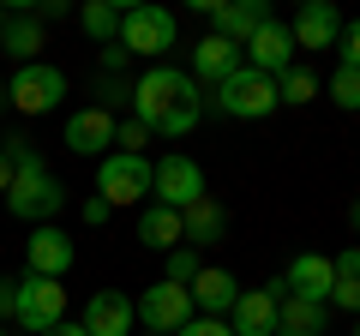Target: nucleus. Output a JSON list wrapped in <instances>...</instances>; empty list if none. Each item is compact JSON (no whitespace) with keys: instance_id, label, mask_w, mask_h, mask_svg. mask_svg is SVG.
Masks as SVG:
<instances>
[{"instance_id":"obj_1","label":"nucleus","mask_w":360,"mask_h":336,"mask_svg":"<svg viewBox=\"0 0 360 336\" xmlns=\"http://www.w3.org/2000/svg\"><path fill=\"white\" fill-rule=\"evenodd\" d=\"M132 120H144V127L162 132V138H180V132H193L198 120H205V96H198V84L186 72L150 66V72L132 84Z\"/></svg>"},{"instance_id":"obj_2","label":"nucleus","mask_w":360,"mask_h":336,"mask_svg":"<svg viewBox=\"0 0 360 336\" xmlns=\"http://www.w3.org/2000/svg\"><path fill=\"white\" fill-rule=\"evenodd\" d=\"M60 205H66V186L54 181L42 162H30V168H18L13 174V193H6V210H13L18 222H30V228H42V222H54L60 217Z\"/></svg>"},{"instance_id":"obj_3","label":"nucleus","mask_w":360,"mask_h":336,"mask_svg":"<svg viewBox=\"0 0 360 336\" xmlns=\"http://www.w3.org/2000/svg\"><path fill=\"white\" fill-rule=\"evenodd\" d=\"M156 186V162H144V156H127V150H108L103 168H96V198H108V205H139V198H150Z\"/></svg>"},{"instance_id":"obj_4","label":"nucleus","mask_w":360,"mask_h":336,"mask_svg":"<svg viewBox=\"0 0 360 336\" xmlns=\"http://www.w3.org/2000/svg\"><path fill=\"white\" fill-rule=\"evenodd\" d=\"M13 318L25 324L30 336H49L54 324H66V288L54 276H25L13 288Z\"/></svg>"},{"instance_id":"obj_5","label":"nucleus","mask_w":360,"mask_h":336,"mask_svg":"<svg viewBox=\"0 0 360 336\" xmlns=\"http://www.w3.org/2000/svg\"><path fill=\"white\" fill-rule=\"evenodd\" d=\"M276 78H264V72H252V66H240V72L229 78V84H217V108L229 120H264V115H276Z\"/></svg>"},{"instance_id":"obj_6","label":"nucleus","mask_w":360,"mask_h":336,"mask_svg":"<svg viewBox=\"0 0 360 336\" xmlns=\"http://www.w3.org/2000/svg\"><path fill=\"white\" fill-rule=\"evenodd\" d=\"M6 96H13L18 115H54V108L66 103V72L49 66V60H30V66H18V78L6 84Z\"/></svg>"},{"instance_id":"obj_7","label":"nucleus","mask_w":360,"mask_h":336,"mask_svg":"<svg viewBox=\"0 0 360 336\" xmlns=\"http://www.w3.org/2000/svg\"><path fill=\"white\" fill-rule=\"evenodd\" d=\"M120 49L144 54V60L168 54L174 49V13H168V6H127V13H120Z\"/></svg>"},{"instance_id":"obj_8","label":"nucleus","mask_w":360,"mask_h":336,"mask_svg":"<svg viewBox=\"0 0 360 336\" xmlns=\"http://www.w3.org/2000/svg\"><path fill=\"white\" fill-rule=\"evenodd\" d=\"M193 318H198L193 288H180V283H156V288H144V295H139V324H144V330H156V336H180Z\"/></svg>"},{"instance_id":"obj_9","label":"nucleus","mask_w":360,"mask_h":336,"mask_svg":"<svg viewBox=\"0 0 360 336\" xmlns=\"http://www.w3.org/2000/svg\"><path fill=\"white\" fill-rule=\"evenodd\" d=\"M150 198L156 205H168V210H186V205H198L205 198V168L193 162V156H162L156 162V186H150Z\"/></svg>"},{"instance_id":"obj_10","label":"nucleus","mask_w":360,"mask_h":336,"mask_svg":"<svg viewBox=\"0 0 360 336\" xmlns=\"http://www.w3.org/2000/svg\"><path fill=\"white\" fill-rule=\"evenodd\" d=\"M240 54H246V66H252V72H264V78H283L288 66H295V54H300V49H295V30H288L283 18H270V25L258 30V37L246 42Z\"/></svg>"},{"instance_id":"obj_11","label":"nucleus","mask_w":360,"mask_h":336,"mask_svg":"<svg viewBox=\"0 0 360 336\" xmlns=\"http://www.w3.org/2000/svg\"><path fill=\"white\" fill-rule=\"evenodd\" d=\"M139 318V300H127L120 288H96L84 300V336H132Z\"/></svg>"},{"instance_id":"obj_12","label":"nucleus","mask_w":360,"mask_h":336,"mask_svg":"<svg viewBox=\"0 0 360 336\" xmlns=\"http://www.w3.org/2000/svg\"><path fill=\"white\" fill-rule=\"evenodd\" d=\"M25 264H30V276H54V283H60V276L72 271V240H66L54 222H42L25 240Z\"/></svg>"},{"instance_id":"obj_13","label":"nucleus","mask_w":360,"mask_h":336,"mask_svg":"<svg viewBox=\"0 0 360 336\" xmlns=\"http://www.w3.org/2000/svg\"><path fill=\"white\" fill-rule=\"evenodd\" d=\"M276 306H283V295H276V283L270 288H240V300H234L229 312V330L234 336H276Z\"/></svg>"},{"instance_id":"obj_14","label":"nucleus","mask_w":360,"mask_h":336,"mask_svg":"<svg viewBox=\"0 0 360 336\" xmlns=\"http://www.w3.org/2000/svg\"><path fill=\"white\" fill-rule=\"evenodd\" d=\"M283 288H288L295 300H312V306H324V300H330V288H336V264L324 259V252H300V259L288 264Z\"/></svg>"},{"instance_id":"obj_15","label":"nucleus","mask_w":360,"mask_h":336,"mask_svg":"<svg viewBox=\"0 0 360 336\" xmlns=\"http://www.w3.org/2000/svg\"><path fill=\"white\" fill-rule=\"evenodd\" d=\"M115 127H120V120L108 115L103 103H96V108H78V115L66 120V150H72V156H103L108 144H115Z\"/></svg>"},{"instance_id":"obj_16","label":"nucleus","mask_w":360,"mask_h":336,"mask_svg":"<svg viewBox=\"0 0 360 336\" xmlns=\"http://www.w3.org/2000/svg\"><path fill=\"white\" fill-rule=\"evenodd\" d=\"M288 30H295V49H336L342 42V13H336L330 0H307Z\"/></svg>"},{"instance_id":"obj_17","label":"nucleus","mask_w":360,"mask_h":336,"mask_svg":"<svg viewBox=\"0 0 360 336\" xmlns=\"http://www.w3.org/2000/svg\"><path fill=\"white\" fill-rule=\"evenodd\" d=\"M210 18H217V37H229V42L246 49V42L270 25V6L264 0H229V6H210Z\"/></svg>"},{"instance_id":"obj_18","label":"nucleus","mask_w":360,"mask_h":336,"mask_svg":"<svg viewBox=\"0 0 360 336\" xmlns=\"http://www.w3.org/2000/svg\"><path fill=\"white\" fill-rule=\"evenodd\" d=\"M246 66V54H240V42H229V37H217V30H210L205 42H198L193 49V72L198 78H210V84H229L234 72H240Z\"/></svg>"},{"instance_id":"obj_19","label":"nucleus","mask_w":360,"mask_h":336,"mask_svg":"<svg viewBox=\"0 0 360 336\" xmlns=\"http://www.w3.org/2000/svg\"><path fill=\"white\" fill-rule=\"evenodd\" d=\"M234 300H240V283H234L229 271H217V264H205V271L193 276V306L205 312V318H229Z\"/></svg>"},{"instance_id":"obj_20","label":"nucleus","mask_w":360,"mask_h":336,"mask_svg":"<svg viewBox=\"0 0 360 336\" xmlns=\"http://www.w3.org/2000/svg\"><path fill=\"white\" fill-rule=\"evenodd\" d=\"M180 234H186V246H193V252H198V246H217L222 234H229V210H222L217 198L205 193L198 205L180 210Z\"/></svg>"},{"instance_id":"obj_21","label":"nucleus","mask_w":360,"mask_h":336,"mask_svg":"<svg viewBox=\"0 0 360 336\" xmlns=\"http://www.w3.org/2000/svg\"><path fill=\"white\" fill-rule=\"evenodd\" d=\"M139 240L150 246V252H174V246H186V234H180V210H168V205H144L139 210Z\"/></svg>"},{"instance_id":"obj_22","label":"nucleus","mask_w":360,"mask_h":336,"mask_svg":"<svg viewBox=\"0 0 360 336\" xmlns=\"http://www.w3.org/2000/svg\"><path fill=\"white\" fill-rule=\"evenodd\" d=\"M276 336H324V306L283 295V306H276Z\"/></svg>"},{"instance_id":"obj_23","label":"nucleus","mask_w":360,"mask_h":336,"mask_svg":"<svg viewBox=\"0 0 360 336\" xmlns=\"http://www.w3.org/2000/svg\"><path fill=\"white\" fill-rule=\"evenodd\" d=\"M0 49H6V54H13V60H37V54H42V25H37V18H6V37H0Z\"/></svg>"},{"instance_id":"obj_24","label":"nucleus","mask_w":360,"mask_h":336,"mask_svg":"<svg viewBox=\"0 0 360 336\" xmlns=\"http://www.w3.org/2000/svg\"><path fill=\"white\" fill-rule=\"evenodd\" d=\"M84 37H96L103 49H115L120 42V6H108V0H84Z\"/></svg>"},{"instance_id":"obj_25","label":"nucleus","mask_w":360,"mask_h":336,"mask_svg":"<svg viewBox=\"0 0 360 336\" xmlns=\"http://www.w3.org/2000/svg\"><path fill=\"white\" fill-rule=\"evenodd\" d=\"M276 96H283V103H312V96H319V78H312L307 72V66H288V72L283 78H276Z\"/></svg>"},{"instance_id":"obj_26","label":"nucleus","mask_w":360,"mask_h":336,"mask_svg":"<svg viewBox=\"0 0 360 336\" xmlns=\"http://www.w3.org/2000/svg\"><path fill=\"white\" fill-rule=\"evenodd\" d=\"M330 103L348 108V115L360 108V72H354V66H336V72H330Z\"/></svg>"},{"instance_id":"obj_27","label":"nucleus","mask_w":360,"mask_h":336,"mask_svg":"<svg viewBox=\"0 0 360 336\" xmlns=\"http://www.w3.org/2000/svg\"><path fill=\"white\" fill-rule=\"evenodd\" d=\"M205 271V264H198V252L193 246H174V252H168V276L162 283H180V288H193V276Z\"/></svg>"},{"instance_id":"obj_28","label":"nucleus","mask_w":360,"mask_h":336,"mask_svg":"<svg viewBox=\"0 0 360 336\" xmlns=\"http://www.w3.org/2000/svg\"><path fill=\"white\" fill-rule=\"evenodd\" d=\"M115 144L127 156H144V144H150V127H144V120H120L115 127Z\"/></svg>"},{"instance_id":"obj_29","label":"nucleus","mask_w":360,"mask_h":336,"mask_svg":"<svg viewBox=\"0 0 360 336\" xmlns=\"http://www.w3.org/2000/svg\"><path fill=\"white\" fill-rule=\"evenodd\" d=\"M336 49H342V66H354V72H360V18H354V25H342V42H336Z\"/></svg>"},{"instance_id":"obj_30","label":"nucleus","mask_w":360,"mask_h":336,"mask_svg":"<svg viewBox=\"0 0 360 336\" xmlns=\"http://www.w3.org/2000/svg\"><path fill=\"white\" fill-rule=\"evenodd\" d=\"M336 283H360V246H348V252H336Z\"/></svg>"},{"instance_id":"obj_31","label":"nucleus","mask_w":360,"mask_h":336,"mask_svg":"<svg viewBox=\"0 0 360 336\" xmlns=\"http://www.w3.org/2000/svg\"><path fill=\"white\" fill-rule=\"evenodd\" d=\"M330 306H342V312H354V318H360V283H336L330 288Z\"/></svg>"},{"instance_id":"obj_32","label":"nucleus","mask_w":360,"mask_h":336,"mask_svg":"<svg viewBox=\"0 0 360 336\" xmlns=\"http://www.w3.org/2000/svg\"><path fill=\"white\" fill-rule=\"evenodd\" d=\"M180 336H234V330H229V318H193Z\"/></svg>"},{"instance_id":"obj_33","label":"nucleus","mask_w":360,"mask_h":336,"mask_svg":"<svg viewBox=\"0 0 360 336\" xmlns=\"http://www.w3.org/2000/svg\"><path fill=\"white\" fill-rule=\"evenodd\" d=\"M115 217V205H108V198H84V222L90 228H96V222H108Z\"/></svg>"},{"instance_id":"obj_34","label":"nucleus","mask_w":360,"mask_h":336,"mask_svg":"<svg viewBox=\"0 0 360 336\" xmlns=\"http://www.w3.org/2000/svg\"><path fill=\"white\" fill-rule=\"evenodd\" d=\"M13 174H18V168H13V162H6V150H0V198L13 193Z\"/></svg>"},{"instance_id":"obj_35","label":"nucleus","mask_w":360,"mask_h":336,"mask_svg":"<svg viewBox=\"0 0 360 336\" xmlns=\"http://www.w3.org/2000/svg\"><path fill=\"white\" fill-rule=\"evenodd\" d=\"M13 288L18 283H0V312H13Z\"/></svg>"},{"instance_id":"obj_36","label":"nucleus","mask_w":360,"mask_h":336,"mask_svg":"<svg viewBox=\"0 0 360 336\" xmlns=\"http://www.w3.org/2000/svg\"><path fill=\"white\" fill-rule=\"evenodd\" d=\"M49 336H84V324H54Z\"/></svg>"},{"instance_id":"obj_37","label":"nucleus","mask_w":360,"mask_h":336,"mask_svg":"<svg viewBox=\"0 0 360 336\" xmlns=\"http://www.w3.org/2000/svg\"><path fill=\"white\" fill-rule=\"evenodd\" d=\"M0 37H6V6H0Z\"/></svg>"},{"instance_id":"obj_38","label":"nucleus","mask_w":360,"mask_h":336,"mask_svg":"<svg viewBox=\"0 0 360 336\" xmlns=\"http://www.w3.org/2000/svg\"><path fill=\"white\" fill-rule=\"evenodd\" d=\"M0 103H13V96H6V84H0Z\"/></svg>"},{"instance_id":"obj_39","label":"nucleus","mask_w":360,"mask_h":336,"mask_svg":"<svg viewBox=\"0 0 360 336\" xmlns=\"http://www.w3.org/2000/svg\"><path fill=\"white\" fill-rule=\"evenodd\" d=\"M354 228H360V205H354Z\"/></svg>"},{"instance_id":"obj_40","label":"nucleus","mask_w":360,"mask_h":336,"mask_svg":"<svg viewBox=\"0 0 360 336\" xmlns=\"http://www.w3.org/2000/svg\"><path fill=\"white\" fill-rule=\"evenodd\" d=\"M354 336H360V324H354Z\"/></svg>"},{"instance_id":"obj_41","label":"nucleus","mask_w":360,"mask_h":336,"mask_svg":"<svg viewBox=\"0 0 360 336\" xmlns=\"http://www.w3.org/2000/svg\"><path fill=\"white\" fill-rule=\"evenodd\" d=\"M0 336H6V330H0Z\"/></svg>"},{"instance_id":"obj_42","label":"nucleus","mask_w":360,"mask_h":336,"mask_svg":"<svg viewBox=\"0 0 360 336\" xmlns=\"http://www.w3.org/2000/svg\"><path fill=\"white\" fill-rule=\"evenodd\" d=\"M150 336H156V330H150Z\"/></svg>"}]
</instances>
